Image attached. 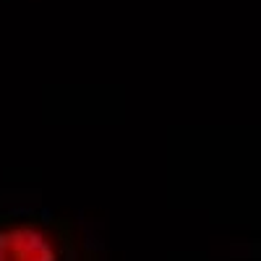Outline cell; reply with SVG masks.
Listing matches in <instances>:
<instances>
[{
    "label": "cell",
    "mask_w": 261,
    "mask_h": 261,
    "mask_svg": "<svg viewBox=\"0 0 261 261\" xmlns=\"http://www.w3.org/2000/svg\"><path fill=\"white\" fill-rule=\"evenodd\" d=\"M0 261H63L60 238L32 220L6 222L0 225Z\"/></svg>",
    "instance_id": "cell-1"
}]
</instances>
